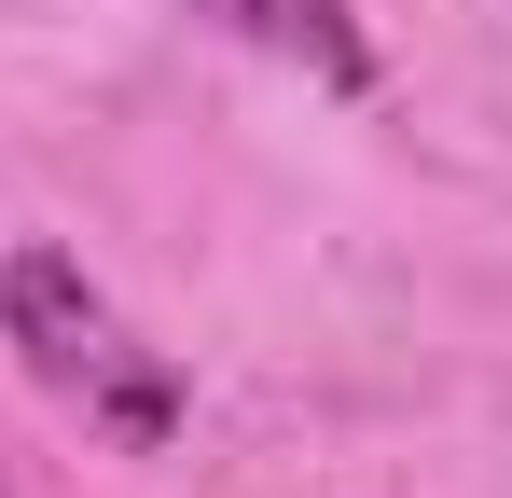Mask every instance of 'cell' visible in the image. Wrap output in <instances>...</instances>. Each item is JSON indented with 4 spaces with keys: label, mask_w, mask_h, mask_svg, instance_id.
Masks as SVG:
<instances>
[{
    "label": "cell",
    "mask_w": 512,
    "mask_h": 498,
    "mask_svg": "<svg viewBox=\"0 0 512 498\" xmlns=\"http://www.w3.org/2000/svg\"><path fill=\"white\" fill-rule=\"evenodd\" d=\"M0 319H14V346L42 360V388H70L97 429H125V443H167V429H180L167 360H153V346H139V332L84 291V263L14 249V263H0Z\"/></svg>",
    "instance_id": "6da1fadb"
},
{
    "label": "cell",
    "mask_w": 512,
    "mask_h": 498,
    "mask_svg": "<svg viewBox=\"0 0 512 498\" xmlns=\"http://www.w3.org/2000/svg\"><path fill=\"white\" fill-rule=\"evenodd\" d=\"M194 14H222L236 42H263V56H291L305 83H374V42H360V14L346 0H194Z\"/></svg>",
    "instance_id": "7a4b0ae2"
}]
</instances>
